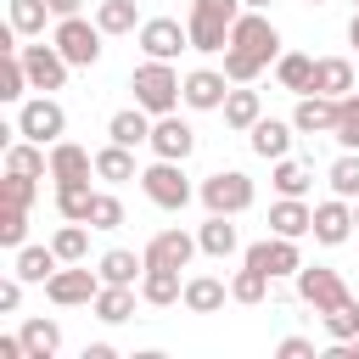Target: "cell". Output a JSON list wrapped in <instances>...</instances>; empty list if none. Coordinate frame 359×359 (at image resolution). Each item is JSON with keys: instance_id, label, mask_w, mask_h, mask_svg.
I'll use <instances>...</instances> for the list:
<instances>
[{"instance_id": "cell-1", "label": "cell", "mask_w": 359, "mask_h": 359, "mask_svg": "<svg viewBox=\"0 0 359 359\" xmlns=\"http://www.w3.org/2000/svg\"><path fill=\"white\" fill-rule=\"evenodd\" d=\"M241 11H247L241 0H191V17H185V28H191V50H202V56H224V50H230V22H236Z\"/></svg>"}, {"instance_id": "cell-2", "label": "cell", "mask_w": 359, "mask_h": 359, "mask_svg": "<svg viewBox=\"0 0 359 359\" xmlns=\"http://www.w3.org/2000/svg\"><path fill=\"white\" fill-rule=\"evenodd\" d=\"M129 90H135V101H140L151 118H163V112H174V107L185 101V95H180L185 79L174 73V62H157V56H146V62L129 73Z\"/></svg>"}, {"instance_id": "cell-3", "label": "cell", "mask_w": 359, "mask_h": 359, "mask_svg": "<svg viewBox=\"0 0 359 359\" xmlns=\"http://www.w3.org/2000/svg\"><path fill=\"white\" fill-rule=\"evenodd\" d=\"M140 191H146V202L163 208V213H180V208L196 196V185L185 180V163H174V157H157L151 168H140Z\"/></svg>"}, {"instance_id": "cell-4", "label": "cell", "mask_w": 359, "mask_h": 359, "mask_svg": "<svg viewBox=\"0 0 359 359\" xmlns=\"http://www.w3.org/2000/svg\"><path fill=\"white\" fill-rule=\"evenodd\" d=\"M230 50H241V56H252V62H280V28L269 22V11H241L236 22H230Z\"/></svg>"}, {"instance_id": "cell-5", "label": "cell", "mask_w": 359, "mask_h": 359, "mask_svg": "<svg viewBox=\"0 0 359 359\" xmlns=\"http://www.w3.org/2000/svg\"><path fill=\"white\" fill-rule=\"evenodd\" d=\"M196 196H202V208H208V213H230V219H236V213H247V208H252V196H258V191H252V180H247L241 168H219V174H208V180L196 185Z\"/></svg>"}, {"instance_id": "cell-6", "label": "cell", "mask_w": 359, "mask_h": 359, "mask_svg": "<svg viewBox=\"0 0 359 359\" xmlns=\"http://www.w3.org/2000/svg\"><path fill=\"white\" fill-rule=\"evenodd\" d=\"M50 39H56V50L73 62V67H95L101 62V22H84V11L79 17H56V28H50Z\"/></svg>"}, {"instance_id": "cell-7", "label": "cell", "mask_w": 359, "mask_h": 359, "mask_svg": "<svg viewBox=\"0 0 359 359\" xmlns=\"http://www.w3.org/2000/svg\"><path fill=\"white\" fill-rule=\"evenodd\" d=\"M17 135H28V140H39V146H56L62 135H67V112H62V101L56 95H28L22 107H17Z\"/></svg>"}, {"instance_id": "cell-8", "label": "cell", "mask_w": 359, "mask_h": 359, "mask_svg": "<svg viewBox=\"0 0 359 359\" xmlns=\"http://www.w3.org/2000/svg\"><path fill=\"white\" fill-rule=\"evenodd\" d=\"M101 292V269H84V264H62L50 280H45V297L56 309H90Z\"/></svg>"}, {"instance_id": "cell-9", "label": "cell", "mask_w": 359, "mask_h": 359, "mask_svg": "<svg viewBox=\"0 0 359 359\" xmlns=\"http://www.w3.org/2000/svg\"><path fill=\"white\" fill-rule=\"evenodd\" d=\"M241 264H252V269H264V275L286 280V275H297V269H303V252H297V241H292V236H264V241H252V247L241 252Z\"/></svg>"}, {"instance_id": "cell-10", "label": "cell", "mask_w": 359, "mask_h": 359, "mask_svg": "<svg viewBox=\"0 0 359 359\" xmlns=\"http://www.w3.org/2000/svg\"><path fill=\"white\" fill-rule=\"evenodd\" d=\"M292 280H297V297H303L314 314H325V309H337L342 297H353V292L342 286V275H337V269H325V264H303Z\"/></svg>"}, {"instance_id": "cell-11", "label": "cell", "mask_w": 359, "mask_h": 359, "mask_svg": "<svg viewBox=\"0 0 359 359\" xmlns=\"http://www.w3.org/2000/svg\"><path fill=\"white\" fill-rule=\"evenodd\" d=\"M135 39H140V50L157 56V62H174L180 50H191V28L174 22V17H146V22L135 28Z\"/></svg>"}, {"instance_id": "cell-12", "label": "cell", "mask_w": 359, "mask_h": 359, "mask_svg": "<svg viewBox=\"0 0 359 359\" xmlns=\"http://www.w3.org/2000/svg\"><path fill=\"white\" fill-rule=\"evenodd\" d=\"M17 50H22V67H28V84H34V90L56 95V90L67 84V67H73V62L56 50V39H50V45H17Z\"/></svg>"}, {"instance_id": "cell-13", "label": "cell", "mask_w": 359, "mask_h": 359, "mask_svg": "<svg viewBox=\"0 0 359 359\" xmlns=\"http://www.w3.org/2000/svg\"><path fill=\"white\" fill-rule=\"evenodd\" d=\"M151 157H174V163H185L191 151H196V129L180 118V112H163V118H151Z\"/></svg>"}, {"instance_id": "cell-14", "label": "cell", "mask_w": 359, "mask_h": 359, "mask_svg": "<svg viewBox=\"0 0 359 359\" xmlns=\"http://www.w3.org/2000/svg\"><path fill=\"white\" fill-rule=\"evenodd\" d=\"M180 95H185V107H191V112H219V107H224V95H230V79H224V67H191Z\"/></svg>"}, {"instance_id": "cell-15", "label": "cell", "mask_w": 359, "mask_h": 359, "mask_svg": "<svg viewBox=\"0 0 359 359\" xmlns=\"http://www.w3.org/2000/svg\"><path fill=\"white\" fill-rule=\"evenodd\" d=\"M353 236V202L348 196H325V202H314V241L320 247H342Z\"/></svg>"}, {"instance_id": "cell-16", "label": "cell", "mask_w": 359, "mask_h": 359, "mask_svg": "<svg viewBox=\"0 0 359 359\" xmlns=\"http://www.w3.org/2000/svg\"><path fill=\"white\" fill-rule=\"evenodd\" d=\"M292 135H297L292 118H258V123L247 129V146H252L264 163H275V157H292Z\"/></svg>"}, {"instance_id": "cell-17", "label": "cell", "mask_w": 359, "mask_h": 359, "mask_svg": "<svg viewBox=\"0 0 359 359\" xmlns=\"http://www.w3.org/2000/svg\"><path fill=\"white\" fill-rule=\"evenodd\" d=\"M269 236H292V241L314 236V208L303 196H275L269 202Z\"/></svg>"}, {"instance_id": "cell-18", "label": "cell", "mask_w": 359, "mask_h": 359, "mask_svg": "<svg viewBox=\"0 0 359 359\" xmlns=\"http://www.w3.org/2000/svg\"><path fill=\"white\" fill-rule=\"evenodd\" d=\"M140 252H146V264H168V269H185V264H191L202 247H196V236H185V230H157V236H151Z\"/></svg>"}, {"instance_id": "cell-19", "label": "cell", "mask_w": 359, "mask_h": 359, "mask_svg": "<svg viewBox=\"0 0 359 359\" xmlns=\"http://www.w3.org/2000/svg\"><path fill=\"white\" fill-rule=\"evenodd\" d=\"M292 123H297V135H331L337 129V101L320 95V90H309V95H297Z\"/></svg>"}, {"instance_id": "cell-20", "label": "cell", "mask_w": 359, "mask_h": 359, "mask_svg": "<svg viewBox=\"0 0 359 359\" xmlns=\"http://www.w3.org/2000/svg\"><path fill=\"white\" fill-rule=\"evenodd\" d=\"M90 174H95V151H84L79 140L62 135V140L50 146V180L67 185V180H90Z\"/></svg>"}, {"instance_id": "cell-21", "label": "cell", "mask_w": 359, "mask_h": 359, "mask_svg": "<svg viewBox=\"0 0 359 359\" xmlns=\"http://www.w3.org/2000/svg\"><path fill=\"white\" fill-rule=\"evenodd\" d=\"M196 247L208 252V258H230V252H241V236H236V224H230V213H208L202 224H196Z\"/></svg>"}, {"instance_id": "cell-22", "label": "cell", "mask_w": 359, "mask_h": 359, "mask_svg": "<svg viewBox=\"0 0 359 359\" xmlns=\"http://www.w3.org/2000/svg\"><path fill=\"white\" fill-rule=\"evenodd\" d=\"M95 269H101V280H107V286H140V275H146V252L107 247V252L95 258Z\"/></svg>"}, {"instance_id": "cell-23", "label": "cell", "mask_w": 359, "mask_h": 359, "mask_svg": "<svg viewBox=\"0 0 359 359\" xmlns=\"http://www.w3.org/2000/svg\"><path fill=\"white\" fill-rule=\"evenodd\" d=\"M185 297V280H180V269H168V264H146V275H140V303H151V309H168V303H180Z\"/></svg>"}, {"instance_id": "cell-24", "label": "cell", "mask_w": 359, "mask_h": 359, "mask_svg": "<svg viewBox=\"0 0 359 359\" xmlns=\"http://www.w3.org/2000/svg\"><path fill=\"white\" fill-rule=\"evenodd\" d=\"M314 90H320V95H331V101H342L348 90H359L353 62H348V56H320V62H314Z\"/></svg>"}, {"instance_id": "cell-25", "label": "cell", "mask_w": 359, "mask_h": 359, "mask_svg": "<svg viewBox=\"0 0 359 359\" xmlns=\"http://www.w3.org/2000/svg\"><path fill=\"white\" fill-rule=\"evenodd\" d=\"M224 129H236V135H247L258 118H264V101H258V90L252 84H230V95H224Z\"/></svg>"}, {"instance_id": "cell-26", "label": "cell", "mask_w": 359, "mask_h": 359, "mask_svg": "<svg viewBox=\"0 0 359 359\" xmlns=\"http://www.w3.org/2000/svg\"><path fill=\"white\" fill-rule=\"evenodd\" d=\"M11 269H17L28 286H45V280L62 269V252H56V247H34V241H22L17 258H11Z\"/></svg>"}, {"instance_id": "cell-27", "label": "cell", "mask_w": 359, "mask_h": 359, "mask_svg": "<svg viewBox=\"0 0 359 359\" xmlns=\"http://www.w3.org/2000/svg\"><path fill=\"white\" fill-rule=\"evenodd\" d=\"M107 140H118V146H146L151 140V112L135 101V107H123V112H112L107 118Z\"/></svg>"}, {"instance_id": "cell-28", "label": "cell", "mask_w": 359, "mask_h": 359, "mask_svg": "<svg viewBox=\"0 0 359 359\" xmlns=\"http://www.w3.org/2000/svg\"><path fill=\"white\" fill-rule=\"evenodd\" d=\"M6 174H50V146H39V140H28V135H17V140H6Z\"/></svg>"}, {"instance_id": "cell-29", "label": "cell", "mask_w": 359, "mask_h": 359, "mask_svg": "<svg viewBox=\"0 0 359 359\" xmlns=\"http://www.w3.org/2000/svg\"><path fill=\"white\" fill-rule=\"evenodd\" d=\"M224 297H230V286H224L219 275H191L180 303H185L191 314H219V309H224Z\"/></svg>"}, {"instance_id": "cell-30", "label": "cell", "mask_w": 359, "mask_h": 359, "mask_svg": "<svg viewBox=\"0 0 359 359\" xmlns=\"http://www.w3.org/2000/svg\"><path fill=\"white\" fill-rule=\"evenodd\" d=\"M135 292H140V286H107V280H101V292H95V303H90L95 320H101V325H123V320H135Z\"/></svg>"}, {"instance_id": "cell-31", "label": "cell", "mask_w": 359, "mask_h": 359, "mask_svg": "<svg viewBox=\"0 0 359 359\" xmlns=\"http://www.w3.org/2000/svg\"><path fill=\"white\" fill-rule=\"evenodd\" d=\"M22 348H28V359H56L62 353V325L56 320H45V314H34V320H22Z\"/></svg>"}, {"instance_id": "cell-32", "label": "cell", "mask_w": 359, "mask_h": 359, "mask_svg": "<svg viewBox=\"0 0 359 359\" xmlns=\"http://www.w3.org/2000/svg\"><path fill=\"white\" fill-rule=\"evenodd\" d=\"M275 84L292 90V95H309V90H314V56H303V50H280V62H275Z\"/></svg>"}, {"instance_id": "cell-33", "label": "cell", "mask_w": 359, "mask_h": 359, "mask_svg": "<svg viewBox=\"0 0 359 359\" xmlns=\"http://www.w3.org/2000/svg\"><path fill=\"white\" fill-rule=\"evenodd\" d=\"M95 180H107V185L140 180V174H135V146H118V140H107V146L95 151Z\"/></svg>"}, {"instance_id": "cell-34", "label": "cell", "mask_w": 359, "mask_h": 359, "mask_svg": "<svg viewBox=\"0 0 359 359\" xmlns=\"http://www.w3.org/2000/svg\"><path fill=\"white\" fill-rule=\"evenodd\" d=\"M275 196H309L314 185V163H297V157H275V174H269Z\"/></svg>"}, {"instance_id": "cell-35", "label": "cell", "mask_w": 359, "mask_h": 359, "mask_svg": "<svg viewBox=\"0 0 359 359\" xmlns=\"http://www.w3.org/2000/svg\"><path fill=\"white\" fill-rule=\"evenodd\" d=\"M269 286H275V275H264V269L241 264V269L230 275V303H241V309H258V303L269 297Z\"/></svg>"}, {"instance_id": "cell-36", "label": "cell", "mask_w": 359, "mask_h": 359, "mask_svg": "<svg viewBox=\"0 0 359 359\" xmlns=\"http://www.w3.org/2000/svg\"><path fill=\"white\" fill-rule=\"evenodd\" d=\"M90 208H95V185H90V180L56 185V213H62V219H84V224H90Z\"/></svg>"}, {"instance_id": "cell-37", "label": "cell", "mask_w": 359, "mask_h": 359, "mask_svg": "<svg viewBox=\"0 0 359 359\" xmlns=\"http://www.w3.org/2000/svg\"><path fill=\"white\" fill-rule=\"evenodd\" d=\"M95 22H101V34H135L140 28V6L135 0H101Z\"/></svg>"}, {"instance_id": "cell-38", "label": "cell", "mask_w": 359, "mask_h": 359, "mask_svg": "<svg viewBox=\"0 0 359 359\" xmlns=\"http://www.w3.org/2000/svg\"><path fill=\"white\" fill-rule=\"evenodd\" d=\"M50 247L62 252V264H84V258H90V230H84V219H67V224L50 236Z\"/></svg>"}, {"instance_id": "cell-39", "label": "cell", "mask_w": 359, "mask_h": 359, "mask_svg": "<svg viewBox=\"0 0 359 359\" xmlns=\"http://www.w3.org/2000/svg\"><path fill=\"white\" fill-rule=\"evenodd\" d=\"M320 320H325V337H331V342H353V337H359V297H342V303L325 309Z\"/></svg>"}, {"instance_id": "cell-40", "label": "cell", "mask_w": 359, "mask_h": 359, "mask_svg": "<svg viewBox=\"0 0 359 359\" xmlns=\"http://www.w3.org/2000/svg\"><path fill=\"white\" fill-rule=\"evenodd\" d=\"M45 17H56L50 0H11V28H17L22 39H39V34H45Z\"/></svg>"}, {"instance_id": "cell-41", "label": "cell", "mask_w": 359, "mask_h": 359, "mask_svg": "<svg viewBox=\"0 0 359 359\" xmlns=\"http://www.w3.org/2000/svg\"><path fill=\"white\" fill-rule=\"evenodd\" d=\"M331 140H337L342 151H359V90H348V95L337 101V129H331Z\"/></svg>"}, {"instance_id": "cell-42", "label": "cell", "mask_w": 359, "mask_h": 359, "mask_svg": "<svg viewBox=\"0 0 359 359\" xmlns=\"http://www.w3.org/2000/svg\"><path fill=\"white\" fill-rule=\"evenodd\" d=\"M28 67H22V50H6V67H0V101H28Z\"/></svg>"}, {"instance_id": "cell-43", "label": "cell", "mask_w": 359, "mask_h": 359, "mask_svg": "<svg viewBox=\"0 0 359 359\" xmlns=\"http://www.w3.org/2000/svg\"><path fill=\"white\" fill-rule=\"evenodd\" d=\"M325 180H331V191H337V196L359 202V151H337V163L325 168Z\"/></svg>"}, {"instance_id": "cell-44", "label": "cell", "mask_w": 359, "mask_h": 359, "mask_svg": "<svg viewBox=\"0 0 359 359\" xmlns=\"http://www.w3.org/2000/svg\"><path fill=\"white\" fill-rule=\"evenodd\" d=\"M22 241H28V208H11V202H6V208H0V247L17 252Z\"/></svg>"}, {"instance_id": "cell-45", "label": "cell", "mask_w": 359, "mask_h": 359, "mask_svg": "<svg viewBox=\"0 0 359 359\" xmlns=\"http://www.w3.org/2000/svg\"><path fill=\"white\" fill-rule=\"evenodd\" d=\"M123 224V202L112 191H95V208H90V230H118Z\"/></svg>"}, {"instance_id": "cell-46", "label": "cell", "mask_w": 359, "mask_h": 359, "mask_svg": "<svg viewBox=\"0 0 359 359\" xmlns=\"http://www.w3.org/2000/svg\"><path fill=\"white\" fill-rule=\"evenodd\" d=\"M0 196H6L11 208H34L39 185H34V174H6V180H0Z\"/></svg>"}, {"instance_id": "cell-47", "label": "cell", "mask_w": 359, "mask_h": 359, "mask_svg": "<svg viewBox=\"0 0 359 359\" xmlns=\"http://www.w3.org/2000/svg\"><path fill=\"white\" fill-rule=\"evenodd\" d=\"M264 73V62H252V56H241V50H224V79L230 84H252Z\"/></svg>"}, {"instance_id": "cell-48", "label": "cell", "mask_w": 359, "mask_h": 359, "mask_svg": "<svg viewBox=\"0 0 359 359\" xmlns=\"http://www.w3.org/2000/svg\"><path fill=\"white\" fill-rule=\"evenodd\" d=\"M22 286H28V280H22L17 269L0 280V314H17V309H22Z\"/></svg>"}, {"instance_id": "cell-49", "label": "cell", "mask_w": 359, "mask_h": 359, "mask_svg": "<svg viewBox=\"0 0 359 359\" xmlns=\"http://www.w3.org/2000/svg\"><path fill=\"white\" fill-rule=\"evenodd\" d=\"M275 353H280V359H314V342H309V337H280Z\"/></svg>"}, {"instance_id": "cell-50", "label": "cell", "mask_w": 359, "mask_h": 359, "mask_svg": "<svg viewBox=\"0 0 359 359\" xmlns=\"http://www.w3.org/2000/svg\"><path fill=\"white\" fill-rule=\"evenodd\" d=\"M84 359H118V353H112V342H90V348H84Z\"/></svg>"}, {"instance_id": "cell-51", "label": "cell", "mask_w": 359, "mask_h": 359, "mask_svg": "<svg viewBox=\"0 0 359 359\" xmlns=\"http://www.w3.org/2000/svg\"><path fill=\"white\" fill-rule=\"evenodd\" d=\"M79 6H84V0H50V11H56V17H79Z\"/></svg>"}, {"instance_id": "cell-52", "label": "cell", "mask_w": 359, "mask_h": 359, "mask_svg": "<svg viewBox=\"0 0 359 359\" xmlns=\"http://www.w3.org/2000/svg\"><path fill=\"white\" fill-rule=\"evenodd\" d=\"M348 45L359 50V6H353V17H348Z\"/></svg>"}, {"instance_id": "cell-53", "label": "cell", "mask_w": 359, "mask_h": 359, "mask_svg": "<svg viewBox=\"0 0 359 359\" xmlns=\"http://www.w3.org/2000/svg\"><path fill=\"white\" fill-rule=\"evenodd\" d=\"M241 6H247V11H269L275 0H241Z\"/></svg>"}, {"instance_id": "cell-54", "label": "cell", "mask_w": 359, "mask_h": 359, "mask_svg": "<svg viewBox=\"0 0 359 359\" xmlns=\"http://www.w3.org/2000/svg\"><path fill=\"white\" fill-rule=\"evenodd\" d=\"M348 359H359V337H353V342H348Z\"/></svg>"}, {"instance_id": "cell-55", "label": "cell", "mask_w": 359, "mask_h": 359, "mask_svg": "<svg viewBox=\"0 0 359 359\" xmlns=\"http://www.w3.org/2000/svg\"><path fill=\"white\" fill-rule=\"evenodd\" d=\"M353 230H359V202H353Z\"/></svg>"}, {"instance_id": "cell-56", "label": "cell", "mask_w": 359, "mask_h": 359, "mask_svg": "<svg viewBox=\"0 0 359 359\" xmlns=\"http://www.w3.org/2000/svg\"><path fill=\"white\" fill-rule=\"evenodd\" d=\"M309 6H325V0H309Z\"/></svg>"}, {"instance_id": "cell-57", "label": "cell", "mask_w": 359, "mask_h": 359, "mask_svg": "<svg viewBox=\"0 0 359 359\" xmlns=\"http://www.w3.org/2000/svg\"><path fill=\"white\" fill-rule=\"evenodd\" d=\"M353 6H359V0H353Z\"/></svg>"}]
</instances>
